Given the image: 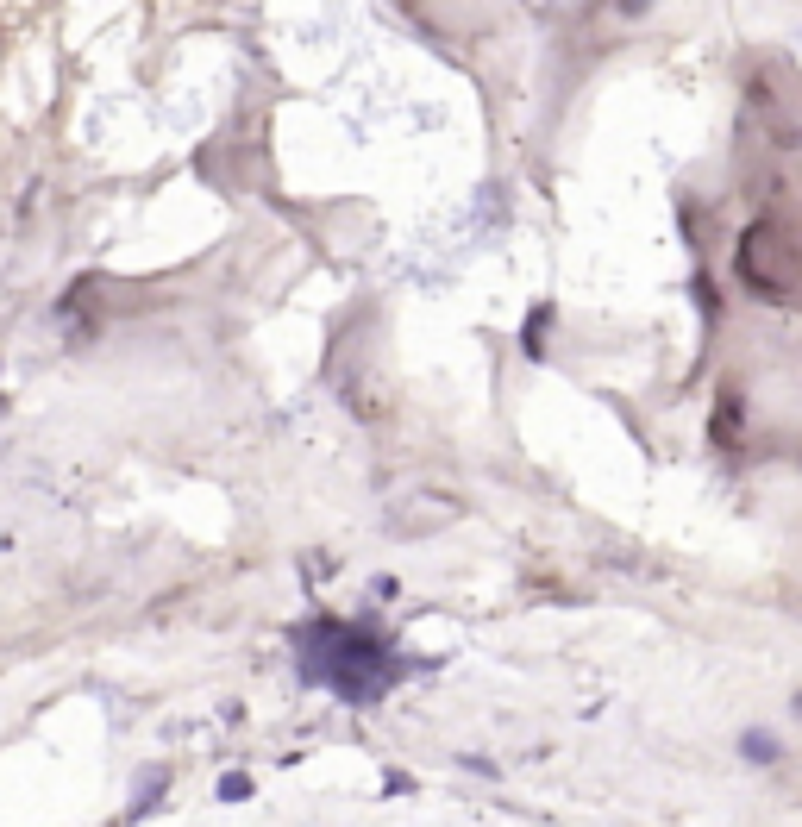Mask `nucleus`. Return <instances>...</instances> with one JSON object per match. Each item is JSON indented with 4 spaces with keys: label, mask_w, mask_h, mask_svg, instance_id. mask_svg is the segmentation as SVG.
<instances>
[{
    "label": "nucleus",
    "mask_w": 802,
    "mask_h": 827,
    "mask_svg": "<svg viewBox=\"0 0 802 827\" xmlns=\"http://www.w3.org/2000/svg\"><path fill=\"white\" fill-rule=\"evenodd\" d=\"M295 658L301 677L326 683L345 702H383L401 677L414 671V658H401L389 627H364V621H308L295 627Z\"/></svg>",
    "instance_id": "obj_1"
},
{
    "label": "nucleus",
    "mask_w": 802,
    "mask_h": 827,
    "mask_svg": "<svg viewBox=\"0 0 802 827\" xmlns=\"http://www.w3.org/2000/svg\"><path fill=\"white\" fill-rule=\"evenodd\" d=\"M740 752H746L752 765H777V759H784V746H777L771 734H746V740H740Z\"/></svg>",
    "instance_id": "obj_2"
},
{
    "label": "nucleus",
    "mask_w": 802,
    "mask_h": 827,
    "mask_svg": "<svg viewBox=\"0 0 802 827\" xmlns=\"http://www.w3.org/2000/svg\"><path fill=\"white\" fill-rule=\"evenodd\" d=\"M220 796H226V802H245V796H251V777H245V771L220 777Z\"/></svg>",
    "instance_id": "obj_3"
}]
</instances>
